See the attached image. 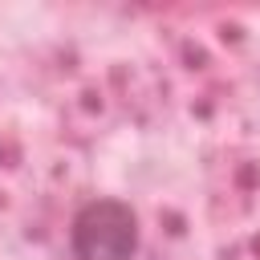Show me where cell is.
<instances>
[{"instance_id":"6da1fadb","label":"cell","mask_w":260,"mask_h":260,"mask_svg":"<svg viewBox=\"0 0 260 260\" xmlns=\"http://www.w3.org/2000/svg\"><path fill=\"white\" fill-rule=\"evenodd\" d=\"M73 260H134L138 256V215L122 199H89L73 215Z\"/></svg>"}]
</instances>
